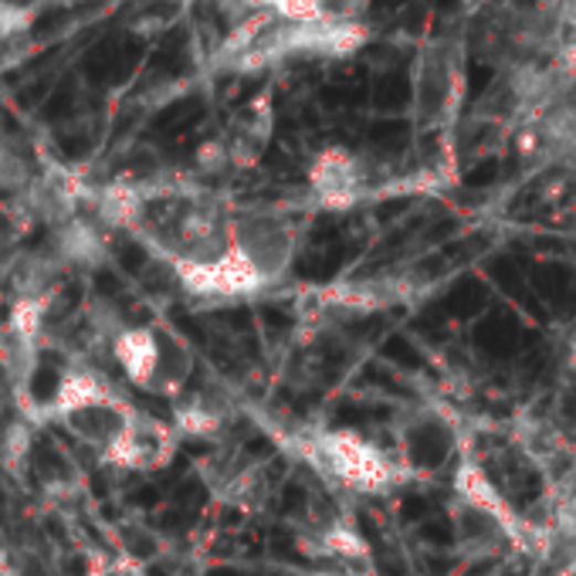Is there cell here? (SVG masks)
Masks as SVG:
<instances>
[{
	"mask_svg": "<svg viewBox=\"0 0 576 576\" xmlns=\"http://www.w3.org/2000/svg\"><path fill=\"white\" fill-rule=\"evenodd\" d=\"M312 576H333V573H312Z\"/></svg>",
	"mask_w": 576,
	"mask_h": 576,
	"instance_id": "cell-18",
	"label": "cell"
},
{
	"mask_svg": "<svg viewBox=\"0 0 576 576\" xmlns=\"http://www.w3.org/2000/svg\"><path fill=\"white\" fill-rule=\"evenodd\" d=\"M234 400L231 390L218 380L190 384L174 400V428L184 438H218L234 421Z\"/></svg>",
	"mask_w": 576,
	"mask_h": 576,
	"instance_id": "cell-11",
	"label": "cell"
},
{
	"mask_svg": "<svg viewBox=\"0 0 576 576\" xmlns=\"http://www.w3.org/2000/svg\"><path fill=\"white\" fill-rule=\"evenodd\" d=\"M468 95V51L458 38H428L410 69V123L417 136H441L458 126Z\"/></svg>",
	"mask_w": 576,
	"mask_h": 576,
	"instance_id": "cell-3",
	"label": "cell"
},
{
	"mask_svg": "<svg viewBox=\"0 0 576 576\" xmlns=\"http://www.w3.org/2000/svg\"><path fill=\"white\" fill-rule=\"evenodd\" d=\"M34 24V14L28 8H18L11 0H0V44H14L18 38L28 34Z\"/></svg>",
	"mask_w": 576,
	"mask_h": 576,
	"instance_id": "cell-16",
	"label": "cell"
},
{
	"mask_svg": "<svg viewBox=\"0 0 576 576\" xmlns=\"http://www.w3.org/2000/svg\"><path fill=\"white\" fill-rule=\"evenodd\" d=\"M113 363L119 366L126 384L170 404L197 377V356L190 343L170 326H126L116 336Z\"/></svg>",
	"mask_w": 576,
	"mask_h": 576,
	"instance_id": "cell-5",
	"label": "cell"
},
{
	"mask_svg": "<svg viewBox=\"0 0 576 576\" xmlns=\"http://www.w3.org/2000/svg\"><path fill=\"white\" fill-rule=\"evenodd\" d=\"M65 265L51 248H18L4 258V285L11 302H59Z\"/></svg>",
	"mask_w": 576,
	"mask_h": 576,
	"instance_id": "cell-12",
	"label": "cell"
},
{
	"mask_svg": "<svg viewBox=\"0 0 576 576\" xmlns=\"http://www.w3.org/2000/svg\"><path fill=\"white\" fill-rule=\"evenodd\" d=\"M312 458L326 471V479L356 489V492H384L400 482V468L356 431H329L312 441Z\"/></svg>",
	"mask_w": 576,
	"mask_h": 576,
	"instance_id": "cell-7",
	"label": "cell"
},
{
	"mask_svg": "<svg viewBox=\"0 0 576 576\" xmlns=\"http://www.w3.org/2000/svg\"><path fill=\"white\" fill-rule=\"evenodd\" d=\"M454 505L451 522L458 546L471 556H492L502 549L526 553L530 533L512 505L499 495L492 479L479 464H461L458 468V485H454Z\"/></svg>",
	"mask_w": 576,
	"mask_h": 576,
	"instance_id": "cell-4",
	"label": "cell"
},
{
	"mask_svg": "<svg viewBox=\"0 0 576 576\" xmlns=\"http://www.w3.org/2000/svg\"><path fill=\"white\" fill-rule=\"evenodd\" d=\"M0 576H18L14 566H11V556L4 549H0Z\"/></svg>",
	"mask_w": 576,
	"mask_h": 576,
	"instance_id": "cell-17",
	"label": "cell"
},
{
	"mask_svg": "<svg viewBox=\"0 0 576 576\" xmlns=\"http://www.w3.org/2000/svg\"><path fill=\"white\" fill-rule=\"evenodd\" d=\"M374 0H228L238 21L272 14L299 24H366Z\"/></svg>",
	"mask_w": 576,
	"mask_h": 576,
	"instance_id": "cell-10",
	"label": "cell"
},
{
	"mask_svg": "<svg viewBox=\"0 0 576 576\" xmlns=\"http://www.w3.org/2000/svg\"><path fill=\"white\" fill-rule=\"evenodd\" d=\"M384 184L380 167L366 153L349 146H326L308 164V193L316 203L343 211L370 197Z\"/></svg>",
	"mask_w": 576,
	"mask_h": 576,
	"instance_id": "cell-8",
	"label": "cell"
},
{
	"mask_svg": "<svg viewBox=\"0 0 576 576\" xmlns=\"http://www.w3.org/2000/svg\"><path fill=\"white\" fill-rule=\"evenodd\" d=\"M272 129H275V106H272V92H258L248 106H241L228 126L224 136H218L231 156V167L241 170V167H251L261 160V153L269 149V139H272Z\"/></svg>",
	"mask_w": 576,
	"mask_h": 576,
	"instance_id": "cell-14",
	"label": "cell"
},
{
	"mask_svg": "<svg viewBox=\"0 0 576 576\" xmlns=\"http://www.w3.org/2000/svg\"><path fill=\"white\" fill-rule=\"evenodd\" d=\"M177 444H180V434L174 425L136 407L119 444L106 454V464L123 468V471H160L174 461Z\"/></svg>",
	"mask_w": 576,
	"mask_h": 576,
	"instance_id": "cell-9",
	"label": "cell"
},
{
	"mask_svg": "<svg viewBox=\"0 0 576 576\" xmlns=\"http://www.w3.org/2000/svg\"><path fill=\"white\" fill-rule=\"evenodd\" d=\"M133 413L136 404L116 384L92 370V366H72V370H65L44 404L48 421H55L78 444L92 448L102 461L119 444Z\"/></svg>",
	"mask_w": 576,
	"mask_h": 576,
	"instance_id": "cell-2",
	"label": "cell"
},
{
	"mask_svg": "<svg viewBox=\"0 0 576 576\" xmlns=\"http://www.w3.org/2000/svg\"><path fill=\"white\" fill-rule=\"evenodd\" d=\"M302 241V221L295 211L279 203L234 207L231 221V254L251 275L254 289L265 292L282 282L292 269Z\"/></svg>",
	"mask_w": 576,
	"mask_h": 576,
	"instance_id": "cell-6",
	"label": "cell"
},
{
	"mask_svg": "<svg viewBox=\"0 0 576 576\" xmlns=\"http://www.w3.org/2000/svg\"><path fill=\"white\" fill-rule=\"evenodd\" d=\"M34 180L38 170L31 164V156L14 139H0V193L24 197Z\"/></svg>",
	"mask_w": 576,
	"mask_h": 576,
	"instance_id": "cell-15",
	"label": "cell"
},
{
	"mask_svg": "<svg viewBox=\"0 0 576 576\" xmlns=\"http://www.w3.org/2000/svg\"><path fill=\"white\" fill-rule=\"evenodd\" d=\"M366 44V24H299L272 14H251L224 38L218 65L234 75L269 72L289 62L349 59Z\"/></svg>",
	"mask_w": 576,
	"mask_h": 576,
	"instance_id": "cell-1",
	"label": "cell"
},
{
	"mask_svg": "<svg viewBox=\"0 0 576 576\" xmlns=\"http://www.w3.org/2000/svg\"><path fill=\"white\" fill-rule=\"evenodd\" d=\"M48 248L55 251V258L65 265V272H95L109 261V228L102 224L95 214L72 218L62 228H51Z\"/></svg>",
	"mask_w": 576,
	"mask_h": 576,
	"instance_id": "cell-13",
	"label": "cell"
}]
</instances>
